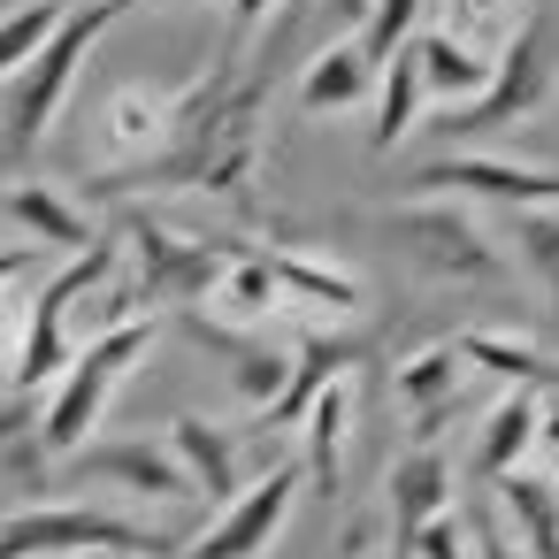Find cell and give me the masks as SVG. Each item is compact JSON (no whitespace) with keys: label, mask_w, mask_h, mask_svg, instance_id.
<instances>
[{"label":"cell","mask_w":559,"mask_h":559,"mask_svg":"<svg viewBox=\"0 0 559 559\" xmlns=\"http://www.w3.org/2000/svg\"><path fill=\"white\" fill-rule=\"evenodd\" d=\"M421 100H429V85H421V55H414V39H406V47L383 62V85H376V123H368V154H391V146L414 131Z\"/></svg>","instance_id":"23"},{"label":"cell","mask_w":559,"mask_h":559,"mask_svg":"<svg viewBox=\"0 0 559 559\" xmlns=\"http://www.w3.org/2000/svg\"><path fill=\"white\" fill-rule=\"evenodd\" d=\"M200 337L230 353V383H238V399L253 406V421H261V414H269V406H276L284 391H292V368H299V360H292L284 345H269V330H253V337H223V330H200Z\"/></svg>","instance_id":"22"},{"label":"cell","mask_w":559,"mask_h":559,"mask_svg":"<svg viewBox=\"0 0 559 559\" xmlns=\"http://www.w3.org/2000/svg\"><path fill=\"white\" fill-rule=\"evenodd\" d=\"M146 345H154V314H139V322H123V330H108V337H85V345H78V360H70L62 383L47 391V421H39V452H47V460H78V452L93 444V429H100L116 383L131 376V360H146Z\"/></svg>","instance_id":"7"},{"label":"cell","mask_w":559,"mask_h":559,"mask_svg":"<svg viewBox=\"0 0 559 559\" xmlns=\"http://www.w3.org/2000/svg\"><path fill=\"white\" fill-rule=\"evenodd\" d=\"M39 253H47V246H32V238H24V246H0V292H9V284H16Z\"/></svg>","instance_id":"33"},{"label":"cell","mask_w":559,"mask_h":559,"mask_svg":"<svg viewBox=\"0 0 559 559\" xmlns=\"http://www.w3.org/2000/svg\"><path fill=\"white\" fill-rule=\"evenodd\" d=\"M528 559H559V544H544V551H528Z\"/></svg>","instance_id":"35"},{"label":"cell","mask_w":559,"mask_h":559,"mask_svg":"<svg viewBox=\"0 0 559 559\" xmlns=\"http://www.w3.org/2000/svg\"><path fill=\"white\" fill-rule=\"evenodd\" d=\"M544 399L551 391H506L490 414H483V437H475V475L498 483L513 475L528 452H536V429H544Z\"/></svg>","instance_id":"19"},{"label":"cell","mask_w":559,"mask_h":559,"mask_svg":"<svg viewBox=\"0 0 559 559\" xmlns=\"http://www.w3.org/2000/svg\"><path fill=\"white\" fill-rule=\"evenodd\" d=\"M421 9H429V0H368V9H360V47H368L376 62H391V55L414 39Z\"/></svg>","instance_id":"28"},{"label":"cell","mask_w":559,"mask_h":559,"mask_svg":"<svg viewBox=\"0 0 559 559\" xmlns=\"http://www.w3.org/2000/svg\"><path fill=\"white\" fill-rule=\"evenodd\" d=\"M276 9H284V0H230V47H246V39H253Z\"/></svg>","instance_id":"30"},{"label":"cell","mask_w":559,"mask_h":559,"mask_svg":"<svg viewBox=\"0 0 559 559\" xmlns=\"http://www.w3.org/2000/svg\"><path fill=\"white\" fill-rule=\"evenodd\" d=\"M353 376H330L299 421V467H307V490L314 498H345V444H353Z\"/></svg>","instance_id":"13"},{"label":"cell","mask_w":559,"mask_h":559,"mask_svg":"<svg viewBox=\"0 0 559 559\" xmlns=\"http://www.w3.org/2000/svg\"><path fill=\"white\" fill-rule=\"evenodd\" d=\"M475 559H528V551H513V536L483 513V521H475Z\"/></svg>","instance_id":"32"},{"label":"cell","mask_w":559,"mask_h":559,"mask_svg":"<svg viewBox=\"0 0 559 559\" xmlns=\"http://www.w3.org/2000/svg\"><path fill=\"white\" fill-rule=\"evenodd\" d=\"M185 9H192V0H185Z\"/></svg>","instance_id":"37"},{"label":"cell","mask_w":559,"mask_h":559,"mask_svg":"<svg viewBox=\"0 0 559 559\" xmlns=\"http://www.w3.org/2000/svg\"><path fill=\"white\" fill-rule=\"evenodd\" d=\"M452 490H460V483H452V460H444L437 444H406V452L383 467V498H376V513L345 528V559H368L376 544H383L391 559H406V544L421 536V521L452 513Z\"/></svg>","instance_id":"8"},{"label":"cell","mask_w":559,"mask_h":559,"mask_svg":"<svg viewBox=\"0 0 559 559\" xmlns=\"http://www.w3.org/2000/svg\"><path fill=\"white\" fill-rule=\"evenodd\" d=\"M116 246H123V269H131L139 299L146 307H185V314L207 307L215 284L238 261L230 238H192V230H177L162 215H116Z\"/></svg>","instance_id":"4"},{"label":"cell","mask_w":559,"mask_h":559,"mask_svg":"<svg viewBox=\"0 0 559 559\" xmlns=\"http://www.w3.org/2000/svg\"><path fill=\"white\" fill-rule=\"evenodd\" d=\"M78 559H100V551H78Z\"/></svg>","instance_id":"36"},{"label":"cell","mask_w":559,"mask_h":559,"mask_svg":"<svg viewBox=\"0 0 559 559\" xmlns=\"http://www.w3.org/2000/svg\"><path fill=\"white\" fill-rule=\"evenodd\" d=\"M406 559H475V521H460V506L437 513V521H421V536L406 544Z\"/></svg>","instance_id":"29"},{"label":"cell","mask_w":559,"mask_h":559,"mask_svg":"<svg viewBox=\"0 0 559 559\" xmlns=\"http://www.w3.org/2000/svg\"><path fill=\"white\" fill-rule=\"evenodd\" d=\"M376 85H383V62L360 47V32L353 39H330V47H314L307 55V70H299V108L307 116H353L360 100H376Z\"/></svg>","instance_id":"14"},{"label":"cell","mask_w":559,"mask_h":559,"mask_svg":"<svg viewBox=\"0 0 559 559\" xmlns=\"http://www.w3.org/2000/svg\"><path fill=\"white\" fill-rule=\"evenodd\" d=\"M62 16H70V0H24V9H9L0 16V85H9L55 32H62Z\"/></svg>","instance_id":"26"},{"label":"cell","mask_w":559,"mask_h":559,"mask_svg":"<svg viewBox=\"0 0 559 559\" xmlns=\"http://www.w3.org/2000/svg\"><path fill=\"white\" fill-rule=\"evenodd\" d=\"M414 55H421V85H429V100H444V108L483 100L490 62H498V55H475L467 39H452L444 24H437V32H414Z\"/></svg>","instance_id":"21"},{"label":"cell","mask_w":559,"mask_h":559,"mask_svg":"<svg viewBox=\"0 0 559 559\" xmlns=\"http://www.w3.org/2000/svg\"><path fill=\"white\" fill-rule=\"evenodd\" d=\"M177 116H185V85H123L108 100V169H139L154 162L169 139H177Z\"/></svg>","instance_id":"12"},{"label":"cell","mask_w":559,"mask_h":559,"mask_svg":"<svg viewBox=\"0 0 559 559\" xmlns=\"http://www.w3.org/2000/svg\"><path fill=\"white\" fill-rule=\"evenodd\" d=\"M460 353H467V368L498 376L506 391H559V360H551L544 345L513 337V330H490V322H475V330H460Z\"/></svg>","instance_id":"20"},{"label":"cell","mask_w":559,"mask_h":559,"mask_svg":"<svg viewBox=\"0 0 559 559\" xmlns=\"http://www.w3.org/2000/svg\"><path fill=\"white\" fill-rule=\"evenodd\" d=\"M139 9V0H85V9H70L62 16V32L0 85V162H24V154H39V139L55 131V116H62V100H70V85H78V70H85V55H93V39L108 32V24H123Z\"/></svg>","instance_id":"2"},{"label":"cell","mask_w":559,"mask_h":559,"mask_svg":"<svg viewBox=\"0 0 559 559\" xmlns=\"http://www.w3.org/2000/svg\"><path fill=\"white\" fill-rule=\"evenodd\" d=\"M78 551L177 559L185 544H177L169 528L123 521V513H108V506H62V498H39V506L0 513V559H78Z\"/></svg>","instance_id":"5"},{"label":"cell","mask_w":559,"mask_h":559,"mask_svg":"<svg viewBox=\"0 0 559 559\" xmlns=\"http://www.w3.org/2000/svg\"><path fill=\"white\" fill-rule=\"evenodd\" d=\"M513 253L544 284V307H551V330H559V207H513Z\"/></svg>","instance_id":"25"},{"label":"cell","mask_w":559,"mask_h":559,"mask_svg":"<svg viewBox=\"0 0 559 559\" xmlns=\"http://www.w3.org/2000/svg\"><path fill=\"white\" fill-rule=\"evenodd\" d=\"M85 483H108V490H123V498H154V506H185V498H200V483H192V467L177 460V444L162 437H93L78 460H70Z\"/></svg>","instance_id":"11"},{"label":"cell","mask_w":559,"mask_h":559,"mask_svg":"<svg viewBox=\"0 0 559 559\" xmlns=\"http://www.w3.org/2000/svg\"><path fill=\"white\" fill-rule=\"evenodd\" d=\"M551 100H559V16H551V9H528L521 32L498 47L483 100L444 108L437 131H444V139H490V131H506V123L521 131V123H536Z\"/></svg>","instance_id":"3"},{"label":"cell","mask_w":559,"mask_h":559,"mask_svg":"<svg viewBox=\"0 0 559 559\" xmlns=\"http://www.w3.org/2000/svg\"><path fill=\"white\" fill-rule=\"evenodd\" d=\"M414 192H444V200H490V207H559V169L551 162H521V154H437L414 169Z\"/></svg>","instance_id":"9"},{"label":"cell","mask_w":559,"mask_h":559,"mask_svg":"<svg viewBox=\"0 0 559 559\" xmlns=\"http://www.w3.org/2000/svg\"><path fill=\"white\" fill-rule=\"evenodd\" d=\"M16 353H24V307L0 292V368H16Z\"/></svg>","instance_id":"31"},{"label":"cell","mask_w":559,"mask_h":559,"mask_svg":"<svg viewBox=\"0 0 559 559\" xmlns=\"http://www.w3.org/2000/svg\"><path fill=\"white\" fill-rule=\"evenodd\" d=\"M276 261V284H284V307H307V314H330V322H353L368 307V284L337 261H314V253H269Z\"/></svg>","instance_id":"17"},{"label":"cell","mask_w":559,"mask_h":559,"mask_svg":"<svg viewBox=\"0 0 559 559\" xmlns=\"http://www.w3.org/2000/svg\"><path fill=\"white\" fill-rule=\"evenodd\" d=\"M498 506H506V521L521 528V544L528 551H544V544H559V475H498Z\"/></svg>","instance_id":"24"},{"label":"cell","mask_w":559,"mask_h":559,"mask_svg":"<svg viewBox=\"0 0 559 559\" xmlns=\"http://www.w3.org/2000/svg\"><path fill=\"white\" fill-rule=\"evenodd\" d=\"M460 391H467V353H460V337H437V345H421V353H406L399 368H391V406L414 421V414H429V406H460Z\"/></svg>","instance_id":"18"},{"label":"cell","mask_w":559,"mask_h":559,"mask_svg":"<svg viewBox=\"0 0 559 559\" xmlns=\"http://www.w3.org/2000/svg\"><path fill=\"white\" fill-rule=\"evenodd\" d=\"M0 215H9L32 246H55V253H93L100 246V230H93V215L62 192V185H39V177H24V185H0Z\"/></svg>","instance_id":"15"},{"label":"cell","mask_w":559,"mask_h":559,"mask_svg":"<svg viewBox=\"0 0 559 559\" xmlns=\"http://www.w3.org/2000/svg\"><path fill=\"white\" fill-rule=\"evenodd\" d=\"M284 32H292V24H269V47H261V55L230 47L215 70L185 78L177 139H169L154 162H139V169H100L93 192H100V200H123V192L169 185V192H207V200L253 207V185H261V123H269V100H276Z\"/></svg>","instance_id":"1"},{"label":"cell","mask_w":559,"mask_h":559,"mask_svg":"<svg viewBox=\"0 0 559 559\" xmlns=\"http://www.w3.org/2000/svg\"><path fill=\"white\" fill-rule=\"evenodd\" d=\"M444 32L467 39L475 55H498L521 32V0H444Z\"/></svg>","instance_id":"27"},{"label":"cell","mask_w":559,"mask_h":559,"mask_svg":"<svg viewBox=\"0 0 559 559\" xmlns=\"http://www.w3.org/2000/svg\"><path fill=\"white\" fill-rule=\"evenodd\" d=\"M383 238H391L429 284H460V292L506 284V253H498L490 230H483L460 200H444V192H414L406 207H391V215H383Z\"/></svg>","instance_id":"6"},{"label":"cell","mask_w":559,"mask_h":559,"mask_svg":"<svg viewBox=\"0 0 559 559\" xmlns=\"http://www.w3.org/2000/svg\"><path fill=\"white\" fill-rule=\"evenodd\" d=\"M307 490V467L299 460H284V467H269L261 483H246L177 559H261L276 536H284V521H292V498Z\"/></svg>","instance_id":"10"},{"label":"cell","mask_w":559,"mask_h":559,"mask_svg":"<svg viewBox=\"0 0 559 559\" xmlns=\"http://www.w3.org/2000/svg\"><path fill=\"white\" fill-rule=\"evenodd\" d=\"M536 444H544V452H551V467H559V391L544 399V429H536Z\"/></svg>","instance_id":"34"},{"label":"cell","mask_w":559,"mask_h":559,"mask_svg":"<svg viewBox=\"0 0 559 559\" xmlns=\"http://www.w3.org/2000/svg\"><path fill=\"white\" fill-rule=\"evenodd\" d=\"M169 444H177V460L192 467V483H200V498H207L215 513L246 490L238 429H223V421H207V414H177V421H169Z\"/></svg>","instance_id":"16"}]
</instances>
